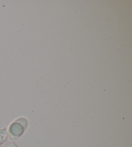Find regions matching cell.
<instances>
[{"mask_svg":"<svg viewBox=\"0 0 132 147\" xmlns=\"http://www.w3.org/2000/svg\"><path fill=\"white\" fill-rule=\"evenodd\" d=\"M28 126V121L26 118L20 117L15 120L9 126L8 137L11 141L18 139L23 134Z\"/></svg>","mask_w":132,"mask_h":147,"instance_id":"cell-1","label":"cell"},{"mask_svg":"<svg viewBox=\"0 0 132 147\" xmlns=\"http://www.w3.org/2000/svg\"><path fill=\"white\" fill-rule=\"evenodd\" d=\"M8 138V134H7V129L4 128L0 130V145L4 143Z\"/></svg>","mask_w":132,"mask_h":147,"instance_id":"cell-2","label":"cell"},{"mask_svg":"<svg viewBox=\"0 0 132 147\" xmlns=\"http://www.w3.org/2000/svg\"><path fill=\"white\" fill-rule=\"evenodd\" d=\"M0 147H3V146H1V145H0Z\"/></svg>","mask_w":132,"mask_h":147,"instance_id":"cell-4","label":"cell"},{"mask_svg":"<svg viewBox=\"0 0 132 147\" xmlns=\"http://www.w3.org/2000/svg\"><path fill=\"white\" fill-rule=\"evenodd\" d=\"M7 147H17L16 146V144H15L14 143H10Z\"/></svg>","mask_w":132,"mask_h":147,"instance_id":"cell-3","label":"cell"}]
</instances>
